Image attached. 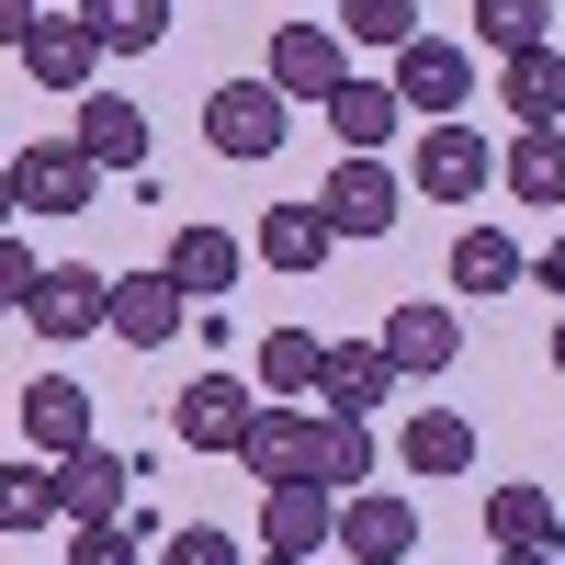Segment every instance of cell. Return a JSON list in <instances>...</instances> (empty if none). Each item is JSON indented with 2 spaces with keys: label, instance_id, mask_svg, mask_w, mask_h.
<instances>
[{
  "label": "cell",
  "instance_id": "cell-1",
  "mask_svg": "<svg viewBox=\"0 0 565 565\" xmlns=\"http://www.w3.org/2000/svg\"><path fill=\"white\" fill-rule=\"evenodd\" d=\"M0 23H12V57H23L45 90H79L90 68H103V34H90L79 12H45V0H0Z\"/></svg>",
  "mask_w": 565,
  "mask_h": 565
},
{
  "label": "cell",
  "instance_id": "cell-2",
  "mask_svg": "<svg viewBox=\"0 0 565 565\" xmlns=\"http://www.w3.org/2000/svg\"><path fill=\"white\" fill-rule=\"evenodd\" d=\"M271 90L328 114V103L351 90V34H340V23H282V34H271Z\"/></svg>",
  "mask_w": 565,
  "mask_h": 565
},
{
  "label": "cell",
  "instance_id": "cell-3",
  "mask_svg": "<svg viewBox=\"0 0 565 565\" xmlns=\"http://www.w3.org/2000/svg\"><path fill=\"white\" fill-rule=\"evenodd\" d=\"M282 136H295V103H282L271 79H226L215 103H204V148L215 159H271Z\"/></svg>",
  "mask_w": 565,
  "mask_h": 565
},
{
  "label": "cell",
  "instance_id": "cell-4",
  "mask_svg": "<svg viewBox=\"0 0 565 565\" xmlns=\"http://www.w3.org/2000/svg\"><path fill=\"white\" fill-rule=\"evenodd\" d=\"M407 181H418V193H430V204H476L487 181H498V148H487V136L463 125V114H452V125H430V136H418Z\"/></svg>",
  "mask_w": 565,
  "mask_h": 565
},
{
  "label": "cell",
  "instance_id": "cell-5",
  "mask_svg": "<svg viewBox=\"0 0 565 565\" xmlns=\"http://www.w3.org/2000/svg\"><path fill=\"white\" fill-rule=\"evenodd\" d=\"M136 476H148V452H103V441H90V452L57 463V498H68L79 532H90V521H136V509H148V498H136Z\"/></svg>",
  "mask_w": 565,
  "mask_h": 565
},
{
  "label": "cell",
  "instance_id": "cell-6",
  "mask_svg": "<svg viewBox=\"0 0 565 565\" xmlns=\"http://www.w3.org/2000/svg\"><path fill=\"white\" fill-rule=\"evenodd\" d=\"M317 215L340 226V238H385V226L407 215V181H396L385 159H340V170H328V193H317Z\"/></svg>",
  "mask_w": 565,
  "mask_h": 565
},
{
  "label": "cell",
  "instance_id": "cell-7",
  "mask_svg": "<svg viewBox=\"0 0 565 565\" xmlns=\"http://www.w3.org/2000/svg\"><path fill=\"white\" fill-rule=\"evenodd\" d=\"M238 463L260 487H317V418L295 407V396H271L260 418H249V441H238Z\"/></svg>",
  "mask_w": 565,
  "mask_h": 565
},
{
  "label": "cell",
  "instance_id": "cell-8",
  "mask_svg": "<svg viewBox=\"0 0 565 565\" xmlns=\"http://www.w3.org/2000/svg\"><path fill=\"white\" fill-rule=\"evenodd\" d=\"M45 340H90V328H114V271H90V260H57L34 282V306H23Z\"/></svg>",
  "mask_w": 565,
  "mask_h": 565
},
{
  "label": "cell",
  "instance_id": "cell-9",
  "mask_svg": "<svg viewBox=\"0 0 565 565\" xmlns=\"http://www.w3.org/2000/svg\"><path fill=\"white\" fill-rule=\"evenodd\" d=\"M463 90H476V57H463L452 34H418L407 57H396V103H407V114L452 125V114H463Z\"/></svg>",
  "mask_w": 565,
  "mask_h": 565
},
{
  "label": "cell",
  "instance_id": "cell-10",
  "mask_svg": "<svg viewBox=\"0 0 565 565\" xmlns=\"http://www.w3.org/2000/svg\"><path fill=\"white\" fill-rule=\"evenodd\" d=\"M90 181H103V159L79 148H23L12 159V204H34V215H90Z\"/></svg>",
  "mask_w": 565,
  "mask_h": 565
},
{
  "label": "cell",
  "instance_id": "cell-11",
  "mask_svg": "<svg viewBox=\"0 0 565 565\" xmlns=\"http://www.w3.org/2000/svg\"><path fill=\"white\" fill-rule=\"evenodd\" d=\"M249 418H260V396L238 385V373H204V385H181L170 430L193 441V452H238V441H249Z\"/></svg>",
  "mask_w": 565,
  "mask_h": 565
},
{
  "label": "cell",
  "instance_id": "cell-12",
  "mask_svg": "<svg viewBox=\"0 0 565 565\" xmlns=\"http://www.w3.org/2000/svg\"><path fill=\"white\" fill-rule=\"evenodd\" d=\"M181 328H193V295H181L170 271H125L114 282V340L125 351H170Z\"/></svg>",
  "mask_w": 565,
  "mask_h": 565
},
{
  "label": "cell",
  "instance_id": "cell-13",
  "mask_svg": "<svg viewBox=\"0 0 565 565\" xmlns=\"http://www.w3.org/2000/svg\"><path fill=\"white\" fill-rule=\"evenodd\" d=\"M373 340L396 351L407 385H430V373H452V351H463V317H452V306H430V295H407L385 328H373Z\"/></svg>",
  "mask_w": 565,
  "mask_h": 565
},
{
  "label": "cell",
  "instance_id": "cell-14",
  "mask_svg": "<svg viewBox=\"0 0 565 565\" xmlns=\"http://www.w3.org/2000/svg\"><path fill=\"white\" fill-rule=\"evenodd\" d=\"M340 543V487H260V554H328Z\"/></svg>",
  "mask_w": 565,
  "mask_h": 565
},
{
  "label": "cell",
  "instance_id": "cell-15",
  "mask_svg": "<svg viewBox=\"0 0 565 565\" xmlns=\"http://www.w3.org/2000/svg\"><path fill=\"white\" fill-rule=\"evenodd\" d=\"M340 554H351V565H407V554H418V509L385 498V487L340 498Z\"/></svg>",
  "mask_w": 565,
  "mask_h": 565
},
{
  "label": "cell",
  "instance_id": "cell-16",
  "mask_svg": "<svg viewBox=\"0 0 565 565\" xmlns=\"http://www.w3.org/2000/svg\"><path fill=\"white\" fill-rule=\"evenodd\" d=\"M396 385H407V373H396V351H385V340H340V351H328V385H317V407H328V418H373Z\"/></svg>",
  "mask_w": 565,
  "mask_h": 565
},
{
  "label": "cell",
  "instance_id": "cell-17",
  "mask_svg": "<svg viewBox=\"0 0 565 565\" xmlns=\"http://www.w3.org/2000/svg\"><path fill=\"white\" fill-rule=\"evenodd\" d=\"M23 441H34L45 463L90 452V385H68V373H34V385H23Z\"/></svg>",
  "mask_w": 565,
  "mask_h": 565
},
{
  "label": "cell",
  "instance_id": "cell-18",
  "mask_svg": "<svg viewBox=\"0 0 565 565\" xmlns=\"http://www.w3.org/2000/svg\"><path fill=\"white\" fill-rule=\"evenodd\" d=\"M238 271H249V249L226 238V226H181V238H170V282H181V295H193V306L238 295Z\"/></svg>",
  "mask_w": 565,
  "mask_h": 565
},
{
  "label": "cell",
  "instance_id": "cell-19",
  "mask_svg": "<svg viewBox=\"0 0 565 565\" xmlns=\"http://www.w3.org/2000/svg\"><path fill=\"white\" fill-rule=\"evenodd\" d=\"M487 543H498V554H554L565 521H554V498H543V487L498 476V498H487Z\"/></svg>",
  "mask_w": 565,
  "mask_h": 565
},
{
  "label": "cell",
  "instance_id": "cell-20",
  "mask_svg": "<svg viewBox=\"0 0 565 565\" xmlns=\"http://www.w3.org/2000/svg\"><path fill=\"white\" fill-rule=\"evenodd\" d=\"M249 249H260L271 271H317L328 249H340V226H328V215H317V193H306V204H271V215H260V238H249Z\"/></svg>",
  "mask_w": 565,
  "mask_h": 565
},
{
  "label": "cell",
  "instance_id": "cell-21",
  "mask_svg": "<svg viewBox=\"0 0 565 565\" xmlns=\"http://www.w3.org/2000/svg\"><path fill=\"white\" fill-rule=\"evenodd\" d=\"M498 181H509V204H565V125H532V136H509Z\"/></svg>",
  "mask_w": 565,
  "mask_h": 565
},
{
  "label": "cell",
  "instance_id": "cell-22",
  "mask_svg": "<svg viewBox=\"0 0 565 565\" xmlns=\"http://www.w3.org/2000/svg\"><path fill=\"white\" fill-rule=\"evenodd\" d=\"M79 148L103 170H148V114L114 103V90H90V103H79Z\"/></svg>",
  "mask_w": 565,
  "mask_h": 565
},
{
  "label": "cell",
  "instance_id": "cell-23",
  "mask_svg": "<svg viewBox=\"0 0 565 565\" xmlns=\"http://www.w3.org/2000/svg\"><path fill=\"white\" fill-rule=\"evenodd\" d=\"M328 125H340V148H351V159H373V148L407 125V103H396V79H351L340 103H328Z\"/></svg>",
  "mask_w": 565,
  "mask_h": 565
},
{
  "label": "cell",
  "instance_id": "cell-24",
  "mask_svg": "<svg viewBox=\"0 0 565 565\" xmlns=\"http://www.w3.org/2000/svg\"><path fill=\"white\" fill-rule=\"evenodd\" d=\"M328 351H340V340H317V328H271V340H260V385L306 407V396L328 385Z\"/></svg>",
  "mask_w": 565,
  "mask_h": 565
},
{
  "label": "cell",
  "instance_id": "cell-25",
  "mask_svg": "<svg viewBox=\"0 0 565 565\" xmlns=\"http://www.w3.org/2000/svg\"><path fill=\"white\" fill-rule=\"evenodd\" d=\"M498 103L521 114V136H532V125H554V114H565V45H532V57H509Z\"/></svg>",
  "mask_w": 565,
  "mask_h": 565
},
{
  "label": "cell",
  "instance_id": "cell-26",
  "mask_svg": "<svg viewBox=\"0 0 565 565\" xmlns=\"http://www.w3.org/2000/svg\"><path fill=\"white\" fill-rule=\"evenodd\" d=\"M476 463V418L463 407H418L407 418V476H463Z\"/></svg>",
  "mask_w": 565,
  "mask_h": 565
},
{
  "label": "cell",
  "instance_id": "cell-27",
  "mask_svg": "<svg viewBox=\"0 0 565 565\" xmlns=\"http://www.w3.org/2000/svg\"><path fill=\"white\" fill-rule=\"evenodd\" d=\"M79 23L103 34V57H148L170 34V0H79Z\"/></svg>",
  "mask_w": 565,
  "mask_h": 565
},
{
  "label": "cell",
  "instance_id": "cell-28",
  "mask_svg": "<svg viewBox=\"0 0 565 565\" xmlns=\"http://www.w3.org/2000/svg\"><path fill=\"white\" fill-rule=\"evenodd\" d=\"M521 271H532V260L509 249L498 226H463V238H452V295H509Z\"/></svg>",
  "mask_w": 565,
  "mask_h": 565
},
{
  "label": "cell",
  "instance_id": "cell-29",
  "mask_svg": "<svg viewBox=\"0 0 565 565\" xmlns=\"http://www.w3.org/2000/svg\"><path fill=\"white\" fill-rule=\"evenodd\" d=\"M362 476H373V430H362V418H328V407H317V487L362 498Z\"/></svg>",
  "mask_w": 565,
  "mask_h": 565
},
{
  "label": "cell",
  "instance_id": "cell-30",
  "mask_svg": "<svg viewBox=\"0 0 565 565\" xmlns=\"http://www.w3.org/2000/svg\"><path fill=\"white\" fill-rule=\"evenodd\" d=\"M340 34H351V45H385V57H407V45H418V0H340Z\"/></svg>",
  "mask_w": 565,
  "mask_h": 565
},
{
  "label": "cell",
  "instance_id": "cell-31",
  "mask_svg": "<svg viewBox=\"0 0 565 565\" xmlns=\"http://www.w3.org/2000/svg\"><path fill=\"white\" fill-rule=\"evenodd\" d=\"M148 543H170V532L148 521V509H136V521H90V532L68 543V565H136V554H148Z\"/></svg>",
  "mask_w": 565,
  "mask_h": 565
},
{
  "label": "cell",
  "instance_id": "cell-32",
  "mask_svg": "<svg viewBox=\"0 0 565 565\" xmlns=\"http://www.w3.org/2000/svg\"><path fill=\"white\" fill-rule=\"evenodd\" d=\"M476 34L498 45V57H532L543 45V0H476Z\"/></svg>",
  "mask_w": 565,
  "mask_h": 565
},
{
  "label": "cell",
  "instance_id": "cell-33",
  "mask_svg": "<svg viewBox=\"0 0 565 565\" xmlns=\"http://www.w3.org/2000/svg\"><path fill=\"white\" fill-rule=\"evenodd\" d=\"M45 509H68V498H57V463H45V476H34V463H12V476H0V521H12V532H34Z\"/></svg>",
  "mask_w": 565,
  "mask_h": 565
},
{
  "label": "cell",
  "instance_id": "cell-34",
  "mask_svg": "<svg viewBox=\"0 0 565 565\" xmlns=\"http://www.w3.org/2000/svg\"><path fill=\"white\" fill-rule=\"evenodd\" d=\"M159 565H249V554H238V543H226L215 521H181V532L159 543Z\"/></svg>",
  "mask_w": 565,
  "mask_h": 565
},
{
  "label": "cell",
  "instance_id": "cell-35",
  "mask_svg": "<svg viewBox=\"0 0 565 565\" xmlns=\"http://www.w3.org/2000/svg\"><path fill=\"white\" fill-rule=\"evenodd\" d=\"M34 282H45V271H34V249H23V238H0V295L34 306Z\"/></svg>",
  "mask_w": 565,
  "mask_h": 565
},
{
  "label": "cell",
  "instance_id": "cell-36",
  "mask_svg": "<svg viewBox=\"0 0 565 565\" xmlns=\"http://www.w3.org/2000/svg\"><path fill=\"white\" fill-rule=\"evenodd\" d=\"M532 271H543V282H554V295H565V238H554V249H543V260H532Z\"/></svg>",
  "mask_w": 565,
  "mask_h": 565
},
{
  "label": "cell",
  "instance_id": "cell-37",
  "mask_svg": "<svg viewBox=\"0 0 565 565\" xmlns=\"http://www.w3.org/2000/svg\"><path fill=\"white\" fill-rule=\"evenodd\" d=\"M554 373H565V317H554Z\"/></svg>",
  "mask_w": 565,
  "mask_h": 565
},
{
  "label": "cell",
  "instance_id": "cell-38",
  "mask_svg": "<svg viewBox=\"0 0 565 565\" xmlns=\"http://www.w3.org/2000/svg\"><path fill=\"white\" fill-rule=\"evenodd\" d=\"M498 565H554V554H498Z\"/></svg>",
  "mask_w": 565,
  "mask_h": 565
},
{
  "label": "cell",
  "instance_id": "cell-39",
  "mask_svg": "<svg viewBox=\"0 0 565 565\" xmlns=\"http://www.w3.org/2000/svg\"><path fill=\"white\" fill-rule=\"evenodd\" d=\"M271 565H317V554H271Z\"/></svg>",
  "mask_w": 565,
  "mask_h": 565
}]
</instances>
